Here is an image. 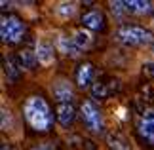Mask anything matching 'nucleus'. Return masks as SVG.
Listing matches in <instances>:
<instances>
[{
	"mask_svg": "<svg viewBox=\"0 0 154 150\" xmlns=\"http://www.w3.org/2000/svg\"><path fill=\"white\" fill-rule=\"evenodd\" d=\"M23 114H25V120L34 131H48L53 124V114L48 103H46V99L40 97V95H31L25 101Z\"/></svg>",
	"mask_w": 154,
	"mask_h": 150,
	"instance_id": "f257e3e1",
	"label": "nucleus"
},
{
	"mask_svg": "<svg viewBox=\"0 0 154 150\" xmlns=\"http://www.w3.org/2000/svg\"><path fill=\"white\" fill-rule=\"evenodd\" d=\"M116 38L118 42H122L126 46H146L154 40V34L149 29H143L137 25H126V27L118 29Z\"/></svg>",
	"mask_w": 154,
	"mask_h": 150,
	"instance_id": "f03ea898",
	"label": "nucleus"
},
{
	"mask_svg": "<svg viewBox=\"0 0 154 150\" xmlns=\"http://www.w3.org/2000/svg\"><path fill=\"white\" fill-rule=\"evenodd\" d=\"M80 116H82V122L91 133H103L105 131V120H103V114L99 110V106L93 103V101H84L80 105Z\"/></svg>",
	"mask_w": 154,
	"mask_h": 150,
	"instance_id": "7ed1b4c3",
	"label": "nucleus"
},
{
	"mask_svg": "<svg viewBox=\"0 0 154 150\" xmlns=\"http://www.w3.org/2000/svg\"><path fill=\"white\" fill-rule=\"evenodd\" d=\"M23 34H25V25L19 17L15 15H2V21H0V36L4 42L8 44H17Z\"/></svg>",
	"mask_w": 154,
	"mask_h": 150,
	"instance_id": "20e7f679",
	"label": "nucleus"
},
{
	"mask_svg": "<svg viewBox=\"0 0 154 150\" xmlns=\"http://www.w3.org/2000/svg\"><path fill=\"white\" fill-rule=\"evenodd\" d=\"M51 93H53V97L59 101V105H70L72 99H74V89H72V86H70V82L63 80V78L53 84Z\"/></svg>",
	"mask_w": 154,
	"mask_h": 150,
	"instance_id": "39448f33",
	"label": "nucleus"
},
{
	"mask_svg": "<svg viewBox=\"0 0 154 150\" xmlns=\"http://www.w3.org/2000/svg\"><path fill=\"white\" fill-rule=\"evenodd\" d=\"M137 131L149 145H154V110H146L143 116L139 118Z\"/></svg>",
	"mask_w": 154,
	"mask_h": 150,
	"instance_id": "423d86ee",
	"label": "nucleus"
},
{
	"mask_svg": "<svg viewBox=\"0 0 154 150\" xmlns=\"http://www.w3.org/2000/svg\"><path fill=\"white\" fill-rule=\"evenodd\" d=\"M82 25L88 31H103L105 29V15L99 10H90L82 15Z\"/></svg>",
	"mask_w": 154,
	"mask_h": 150,
	"instance_id": "0eeeda50",
	"label": "nucleus"
},
{
	"mask_svg": "<svg viewBox=\"0 0 154 150\" xmlns=\"http://www.w3.org/2000/svg\"><path fill=\"white\" fill-rule=\"evenodd\" d=\"M91 82H93V65L82 63L76 70V84H78L80 89H88L91 87Z\"/></svg>",
	"mask_w": 154,
	"mask_h": 150,
	"instance_id": "6e6552de",
	"label": "nucleus"
},
{
	"mask_svg": "<svg viewBox=\"0 0 154 150\" xmlns=\"http://www.w3.org/2000/svg\"><path fill=\"white\" fill-rule=\"evenodd\" d=\"M57 47H59L61 53H65V55H69V57H80L82 55V50L74 44L72 36H65V34H61V36L57 38Z\"/></svg>",
	"mask_w": 154,
	"mask_h": 150,
	"instance_id": "1a4fd4ad",
	"label": "nucleus"
},
{
	"mask_svg": "<svg viewBox=\"0 0 154 150\" xmlns=\"http://www.w3.org/2000/svg\"><path fill=\"white\" fill-rule=\"evenodd\" d=\"M124 8H126L128 14H133V15H145L154 10L152 2H146V0H126Z\"/></svg>",
	"mask_w": 154,
	"mask_h": 150,
	"instance_id": "9d476101",
	"label": "nucleus"
},
{
	"mask_svg": "<svg viewBox=\"0 0 154 150\" xmlns=\"http://www.w3.org/2000/svg\"><path fill=\"white\" fill-rule=\"evenodd\" d=\"M17 63H19V67H21V69H25V70H32V69L38 65L36 51H32V50H21L19 53H17Z\"/></svg>",
	"mask_w": 154,
	"mask_h": 150,
	"instance_id": "9b49d317",
	"label": "nucleus"
},
{
	"mask_svg": "<svg viewBox=\"0 0 154 150\" xmlns=\"http://www.w3.org/2000/svg\"><path fill=\"white\" fill-rule=\"evenodd\" d=\"M74 116H76V110L72 105H59L57 106V122L63 127H69L74 122Z\"/></svg>",
	"mask_w": 154,
	"mask_h": 150,
	"instance_id": "f8f14e48",
	"label": "nucleus"
},
{
	"mask_svg": "<svg viewBox=\"0 0 154 150\" xmlns=\"http://www.w3.org/2000/svg\"><path fill=\"white\" fill-rule=\"evenodd\" d=\"M106 145H109L112 150H131L129 141L120 133H109L106 135Z\"/></svg>",
	"mask_w": 154,
	"mask_h": 150,
	"instance_id": "ddd939ff",
	"label": "nucleus"
},
{
	"mask_svg": "<svg viewBox=\"0 0 154 150\" xmlns=\"http://www.w3.org/2000/svg\"><path fill=\"white\" fill-rule=\"evenodd\" d=\"M72 40H74V44L84 51V50H88V47L91 46V32L88 31V29H78V31H74Z\"/></svg>",
	"mask_w": 154,
	"mask_h": 150,
	"instance_id": "4468645a",
	"label": "nucleus"
},
{
	"mask_svg": "<svg viewBox=\"0 0 154 150\" xmlns=\"http://www.w3.org/2000/svg\"><path fill=\"white\" fill-rule=\"evenodd\" d=\"M36 57H38V63L50 65L53 61V47L50 44H46V42H40L36 47Z\"/></svg>",
	"mask_w": 154,
	"mask_h": 150,
	"instance_id": "2eb2a0df",
	"label": "nucleus"
},
{
	"mask_svg": "<svg viewBox=\"0 0 154 150\" xmlns=\"http://www.w3.org/2000/svg\"><path fill=\"white\" fill-rule=\"evenodd\" d=\"M76 11V4L74 2H61L55 8V14L61 17V19H69V17H72Z\"/></svg>",
	"mask_w": 154,
	"mask_h": 150,
	"instance_id": "dca6fc26",
	"label": "nucleus"
},
{
	"mask_svg": "<svg viewBox=\"0 0 154 150\" xmlns=\"http://www.w3.org/2000/svg\"><path fill=\"white\" fill-rule=\"evenodd\" d=\"M4 67H6V74H8L10 80H15L19 76V63H15L14 57H4Z\"/></svg>",
	"mask_w": 154,
	"mask_h": 150,
	"instance_id": "f3484780",
	"label": "nucleus"
},
{
	"mask_svg": "<svg viewBox=\"0 0 154 150\" xmlns=\"http://www.w3.org/2000/svg\"><path fill=\"white\" fill-rule=\"evenodd\" d=\"M91 95H93V97L103 99L105 95H106V87H105V84H101V82L93 84V87H91Z\"/></svg>",
	"mask_w": 154,
	"mask_h": 150,
	"instance_id": "a211bd4d",
	"label": "nucleus"
},
{
	"mask_svg": "<svg viewBox=\"0 0 154 150\" xmlns=\"http://www.w3.org/2000/svg\"><path fill=\"white\" fill-rule=\"evenodd\" d=\"M145 72L149 76H154V63H145Z\"/></svg>",
	"mask_w": 154,
	"mask_h": 150,
	"instance_id": "6ab92c4d",
	"label": "nucleus"
},
{
	"mask_svg": "<svg viewBox=\"0 0 154 150\" xmlns=\"http://www.w3.org/2000/svg\"><path fill=\"white\" fill-rule=\"evenodd\" d=\"M32 150H53V148H51V145H50V142H44V145H40V146L32 148Z\"/></svg>",
	"mask_w": 154,
	"mask_h": 150,
	"instance_id": "aec40b11",
	"label": "nucleus"
}]
</instances>
